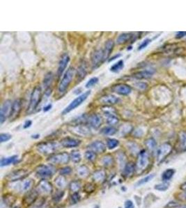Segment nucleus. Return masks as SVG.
Returning <instances> with one entry per match:
<instances>
[{
    "label": "nucleus",
    "mask_w": 186,
    "mask_h": 208,
    "mask_svg": "<svg viewBox=\"0 0 186 208\" xmlns=\"http://www.w3.org/2000/svg\"><path fill=\"white\" fill-rule=\"evenodd\" d=\"M41 99V88L40 86H36L33 88L30 97L29 104L27 110V113L30 114L37 108Z\"/></svg>",
    "instance_id": "obj_1"
},
{
    "label": "nucleus",
    "mask_w": 186,
    "mask_h": 208,
    "mask_svg": "<svg viewBox=\"0 0 186 208\" xmlns=\"http://www.w3.org/2000/svg\"><path fill=\"white\" fill-rule=\"evenodd\" d=\"M75 75V69L74 67H70L67 71L65 72L63 76V78L61 81V82L59 85L58 90L60 93H64L66 91V89L69 88L70 83L72 82L73 78Z\"/></svg>",
    "instance_id": "obj_2"
},
{
    "label": "nucleus",
    "mask_w": 186,
    "mask_h": 208,
    "mask_svg": "<svg viewBox=\"0 0 186 208\" xmlns=\"http://www.w3.org/2000/svg\"><path fill=\"white\" fill-rule=\"evenodd\" d=\"M149 164V156L146 151L142 150L140 151L137 157L136 167V172L141 173L144 171Z\"/></svg>",
    "instance_id": "obj_3"
},
{
    "label": "nucleus",
    "mask_w": 186,
    "mask_h": 208,
    "mask_svg": "<svg viewBox=\"0 0 186 208\" xmlns=\"http://www.w3.org/2000/svg\"><path fill=\"white\" fill-rule=\"evenodd\" d=\"M90 94H91V91L89 90L84 92L83 94H82L80 96H78L64 110V111L62 112V114H66L70 111H72L73 110H74L76 108H78V106H80L81 104L89 97Z\"/></svg>",
    "instance_id": "obj_4"
},
{
    "label": "nucleus",
    "mask_w": 186,
    "mask_h": 208,
    "mask_svg": "<svg viewBox=\"0 0 186 208\" xmlns=\"http://www.w3.org/2000/svg\"><path fill=\"white\" fill-rule=\"evenodd\" d=\"M59 148V144L56 142H41L37 145V150L43 155H50L55 152Z\"/></svg>",
    "instance_id": "obj_5"
},
{
    "label": "nucleus",
    "mask_w": 186,
    "mask_h": 208,
    "mask_svg": "<svg viewBox=\"0 0 186 208\" xmlns=\"http://www.w3.org/2000/svg\"><path fill=\"white\" fill-rule=\"evenodd\" d=\"M70 156L66 152L56 153L50 156L48 162L52 164H65L69 162Z\"/></svg>",
    "instance_id": "obj_6"
},
{
    "label": "nucleus",
    "mask_w": 186,
    "mask_h": 208,
    "mask_svg": "<svg viewBox=\"0 0 186 208\" xmlns=\"http://www.w3.org/2000/svg\"><path fill=\"white\" fill-rule=\"evenodd\" d=\"M172 147L169 143H165L159 147L157 152V161L161 163L171 153Z\"/></svg>",
    "instance_id": "obj_7"
},
{
    "label": "nucleus",
    "mask_w": 186,
    "mask_h": 208,
    "mask_svg": "<svg viewBox=\"0 0 186 208\" xmlns=\"http://www.w3.org/2000/svg\"><path fill=\"white\" fill-rule=\"evenodd\" d=\"M54 169L52 166L42 164L36 168V174L41 178H49L54 174Z\"/></svg>",
    "instance_id": "obj_8"
},
{
    "label": "nucleus",
    "mask_w": 186,
    "mask_h": 208,
    "mask_svg": "<svg viewBox=\"0 0 186 208\" xmlns=\"http://www.w3.org/2000/svg\"><path fill=\"white\" fill-rule=\"evenodd\" d=\"M103 62H104L103 49H100L95 50V52L92 53L91 56L92 69H95L98 68L102 64Z\"/></svg>",
    "instance_id": "obj_9"
},
{
    "label": "nucleus",
    "mask_w": 186,
    "mask_h": 208,
    "mask_svg": "<svg viewBox=\"0 0 186 208\" xmlns=\"http://www.w3.org/2000/svg\"><path fill=\"white\" fill-rule=\"evenodd\" d=\"M29 174V171L25 169H19L14 171L13 172L8 174L7 179L8 181H18L23 180L25 177H27Z\"/></svg>",
    "instance_id": "obj_10"
},
{
    "label": "nucleus",
    "mask_w": 186,
    "mask_h": 208,
    "mask_svg": "<svg viewBox=\"0 0 186 208\" xmlns=\"http://www.w3.org/2000/svg\"><path fill=\"white\" fill-rule=\"evenodd\" d=\"M11 106H12V102L11 100H7L3 103L0 112V123L2 124L5 122L6 119L9 117Z\"/></svg>",
    "instance_id": "obj_11"
},
{
    "label": "nucleus",
    "mask_w": 186,
    "mask_h": 208,
    "mask_svg": "<svg viewBox=\"0 0 186 208\" xmlns=\"http://www.w3.org/2000/svg\"><path fill=\"white\" fill-rule=\"evenodd\" d=\"M104 114L105 115V117H107V122H108V124L114 126L119 123V119L118 118L114 110L112 108H106L104 110Z\"/></svg>",
    "instance_id": "obj_12"
},
{
    "label": "nucleus",
    "mask_w": 186,
    "mask_h": 208,
    "mask_svg": "<svg viewBox=\"0 0 186 208\" xmlns=\"http://www.w3.org/2000/svg\"><path fill=\"white\" fill-rule=\"evenodd\" d=\"M70 131L75 135L83 137L89 135L91 133L89 128L84 124H76V126H73Z\"/></svg>",
    "instance_id": "obj_13"
},
{
    "label": "nucleus",
    "mask_w": 186,
    "mask_h": 208,
    "mask_svg": "<svg viewBox=\"0 0 186 208\" xmlns=\"http://www.w3.org/2000/svg\"><path fill=\"white\" fill-rule=\"evenodd\" d=\"M21 106H22V103L20 100H16L12 103V106H11V112L9 114V119L11 121H13L14 119H16L17 117L20 114L21 110Z\"/></svg>",
    "instance_id": "obj_14"
},
{
    "label": "nucleus",
    "mask_w": 186,
    "mask_h": 208,
    "mask_svg": "<svg viewBox=\"0 0 186 208\" xmlns=\"http://www.w3.org/2000/svg\"><path fill=\"white\" fill-rule=\"evenodd\" d=\"M38 191L44 195H48L52 191L51 183L46 180H42L38 185Z\"/></svg>",
    "instance_id": "obj_15"
},
{
    "label": "nucleus",
    "mask_w": 186,
    "mask_h": 208,
    "mask_svg": "<svg viewBox=\"0 0 186 208\" xmlns=\"http://www.w3.org/2000/svg\"><path fill=\"white\" fill-rule=\"evenodd\" d=\"M131 88L128 85L124 83H119L112 88V91L119 95H128L131 92Z\"/></svg>",
    "instance_id": "obj_16"
},
{
    "label": "nucleus",
    "mask_w": 186,
    "mask_h": 208,
    "mask_svg": "<svg viewBox=\"0 0 186 208\" xmlns=\"http://www.w3.org/2000/svg\"><path fill=\"white\" fill-rule=\"evenodd\" d=\"M80 140L72 138V137H65L61 141V146L65 148H73L78 147L80 144Z\"/></svg>",
    "instance_id": "obj_17"
},
{
    "label": "nucleus",
    "mask_w": 186,
    "mask_h": 208,
    "mask_svg": "<svg viewBox=\"0 0 186 208\" xmlns=\"http://www.w3.org/2000/svg\"><path fill=\"white\" fill-rule=\"evenodd\" d=\"M69 61H70V57L67 53H65V54L61 56L57 69V75L59 77H61V76L63 74V73L65 71V69H66L67 64H69Z\"/></svg>",
    "instance_id": "obj_18"
},
{
    "label": "nucleus",
    "mask_w": 186,
    "mask_h": 208,
    "mask_svg": "<svg viewBox=\"0 0 186 208\" xmlns=\"http://www.w3.org/2000/svg\"><path fill=\"white\" fill-rule=\"evenodd\" d=\"M89 126L94 129H98L103 123V119L99 114H94L90 116L88 119Z\"/></svg>",
    "instance_id": "obj_19"
},
{
    "label": "nucleus",
    "mask_w": 186,
    "mask_h": 208,
    "mask_svg": "<svg viewBox=\"0 0 186 208\" xmlns=\"http://www.w3.org/2000/svg\"><path fill=\"white\" fill-rule=\"evenodd\" d=\"M89 148L92 151L97 153H103L106 151V147L101 141H95L89 146Z\"/></svg>",
    "instance_id": "obj_20"
},
{
    "label": "nucleus",
    "mask_w": 186,
    "mask_h": 208,
    "mask_svg": "<svg viewBox=\"0 0 186 208\" xmlns=\"http://www.w3.org/2000/svg\"><path fill=\"white\" fill-rule=\"evenodd\" d=\"M114 47V42L112 39L107 40L105 44V47L103 49V58L104 61H105L107 59L109 58V55L111 54V53L113 50V48Z\"/></svg>",
    "instance_id": "obj_21"
},
{
    "label": "nucleus",
    "mask_w": 186,
    "mask_h": 208,
    "mask_svg": "<svg viewBox=\"0 0 186 208\" xmlns=\"http://www.w3.org/2000/svg\"><path fill=\"white\" fill-rule=\"evenodd\" d=\"M87 74V65L85 61H82L80 63V66L78 68V72H77V78L79 80V81H81L83 78H85Z\"/></svg>",
    "instance_id": "obj_22"
},
{
    "label": "nucleus",
    "mask_w": 186,
    "mask_h": 208,
    "mask_svg": "<svg viewBox=\"0 0 186 208\" xmlns=\"http://www.w3.org/2000/svg\"><path fill=\"white\" fill-rule=\"evenodd\" d=\"M136 171V167H135V164L133 162H128L126 164L125 167L123 168V176L126 177V178H130L131 177L133 173H135V171Z\"/></svg>",
    "instance_id": "obj_23"
},
{
    "label": "nucleus",
    "mask_w": 186,
    "mask_h": 208,
    "mask_svg": "<svg viewBox=\"0 0 186 208\" xmlns=\"http://www.w3.org/2000/svg\"><path fill=\"white\" fill-rule=\"evenodd\" d=\"M100 100L101 103L106 104V105H113V104H115L119 102V98L115 97L114 95L108 94V95H105V96L101 97V99Z\"/></svg>",
    "instance_id": "obj_24"
},
{
    "label": "nucleus",
    "mask_w": 186,
    "mask_h": 208,
    "mask_svg": "<svg viewBox=\"0 0 186 208\" xmlns=\"http://www.w3.org/2000/svg\"><path fill=\"white\" fill-rule=\"evenodd\" d=\"M153 73L150 70H143V71L137 72L132 74V77L136 78V79H147L151 78Z\"/></svg>",
    "instance_id": "obj_25"
},
{
    "label": "nucleus",
    "mask_w": 186,
    "mask_h": 208,
    "mask_svg": "<svg viewBox=\"0 0 186 208\" xmlns=\"http://www.w3.org/2000/svg\"><path fill=\"white\" fill-rule=\"evenodd\" d=\"M18 160V156H13L11 157H5V158H2L1 160V162H0V165L1 167H5V166H8L11 164H14Z\"/></svg>",
    "instance_id": "obj_26"
},
{
    "label": "nucleus",
    "mask_w": 186,
    "mask_h": 208,
    "mask_svg": "<svg viewBox=\"0 0 186 208\" xmlns=\"http://www.w3.org/2000/svg\"><path fill=\"white\" fill-rule=\"evenodd\" d=\"M132 34L130 33H124L121 34L117 38V42L119 44H122L128 42L132 38Z\"/></svg>",
    "instance_id": "obj_27"
},
{
    "label": "nucleus",
    "mask_w": 186,
    "mask_h": 208,
    "mask_svg": "<svg viewBox=\"0 0 186 208\" xmlns=\"http://www.w3.org/2000/svg\"><path fill=\"white\" fill-rule=\"evenodd\" d=\"M105 176H106V174H105V171L98 170V171H95V172L94 173V175H93V178H94L95 181L100 182H103L104 180H105Z\"/></svg>",
    "instance_id": "obj_28"
},
{
    "label": "nucleus",
    "mask_w": 186,
    "mask_h": 208,
    "mask_svg": "<svg viewBox=\"0 0 186 208\" xmlns=\"http://www.w3.org/2000/svg\"><path fill=\"white\" fill-rule=\"evenodd\" d=\"M174 173H175V170L174 168H168V169L165 170L162 174V181L165 182L170 181V180L174 176Z\"/></svg>",
    "instance_id": "obj_29"
},
{
    "label": "nucleus",
    "mask_w": 186,
    "mask_h": 208,
    "mask_svg": "<svg viewBox=\"0 0 186 208\" xmlns=\"http://www.w3.org/2000/svg\"><path fill=\"white\" fill-rule=\"evenodd\" d=\"M55 185H57V187L60 189H64L66 186V179L64 177V176H59L58 177L55 178Z\"/></svg>",
    "instance_id": "obj_30"
},
{
    "label": "nucleus",
    "mask_w": 186,
    "mask_h": 208,
    "mask_svg": "<svg viewBox=\"0 0 186 208\" xmlns=\"http://www.w3.org/2000/svg\"><path fill=\"white\" fill-rule=\"evenodd\" d=\"M78 174L81 178H86L89 174V168L86 166L82 165L78 168Z\"/></svg>",
    "instance_id": "obj_31"
},
{
    "label": "nucleus",
    "mask_w": 186,
    "mask_h": 208,
    "mask_svg": "<svg viewBox=\"0 0 186 208\" xmlns=\"http://www.w3.org/2000/svg\"><path fill=\"white\" fill-rule=\"evenodd\" d=\"M52 81H53L52 73V72H48L47 74H46V75L45 76V77H44V79H43V85H44V87H46L47 89L50 88L49 87L52 84Z\"/></svg>",
    "instance_id": "obj_32"
},
{
    "label": "nucleus",
    "mask_w": 186,
    "mask_h": 208,
    "mask_svg": "<svg viewBox=\"0 0 186 208\" xmlns=\"http://www.w3.org/2000/svg\"><path fill=\"white\" fill-rule=\"evenodd\" d=\"M124 67V64H123V61L122 60H121L119 61H118L117 63L114 64L111 67L110 70L111 72H114V73H118L121 70H122Z\"/></svg>",
    "instance_id": "obj_33"
},
{
    "label": "nucleus",
    "mask_w": 186,
    "mask_h": 208,
    "mask_svg": "<svg viewBox=\"0 0 186 208\" xmlns=\"http://www.w3.org/2000/svg\"><path fill=\"white\" fill-rule=\"evenodd\" d=\"M36 198H37V193L35 191H33V192H31L28 194L26 198H25V203L27 205H31L33 203H34Z\"/></svg>",
    "instance_id": "obj_34"
},
{
    "label": "nucleus",
    "mask_w": 186,
    "mask_h": 208,
    "mask_svg": "<svg viewBox=\"0 0 186 208\" xmlns=\"http://www.w3.org/2000/svg\"><path fill=\"white\" fill-rule=\"evenodd\" d=\"M70 159H71L72 161L75 163H79L82 160V156H81V153H80L79 151H73L71 152L70 155Z\"/></svg>",
    "instance_id": "obj_35"
},
{
    "label": "nucleus",
    "mask_w": 186,
    "mask_h": 208,
    "mask_svg": "<svg viewBox=\"0 0 186 208\" xmlns=\"http://www.w3.org/2000/svg\"><path fill=\"white\" fill-rule=\"evenodd\" d=\"M101 133L105 135H113L117 133V129L113 126H107L101 130Z\"/></svg>",
    "instance_id": "obj_36"
},
{
    "label": "nucleus",
    "mask_w": 186,
    "mask_h": 208,
    "mask_svg": "<svg viewBox=\"0 0 186 208\" xmlns=\"http://www.w3.org/2000/svg\"><path fill=\"white\" fill-rule=\"evenodd\" d=\"M102 163H103V164L106 167H110V166L113 164V163H114L113 157L109 155L105 156V157H103V158L102 160Z\"/></svg>",
    "instance_id": "obj_37"
},
{
    "label": "nucleus",
    "mask_w": 186,
    "mask_h": 208,
    "mask_svg": "<svg viewBox=\"0 0 186 208\" xmlns=\"http://www.w3.org/2000/svg\"><path fill=\"white\" fill-rule=\"evenodd\" d=\"M81 188V182L80 181H73L70 184V189L73 192H78Z\"/></svg>",
    "instance_id": "obj_38"
},
{
    "label": "nucleus",
    "mask_w": 186,
    "mask_h": 208,
    "mask_svg": "<svg viewBox=\"0 0 186 208\" xmlns=\"http://www.w3.org/2000/svg\"><path fill=\"white\" fill-rule=\"evenodd\" d=\"M32 184L33 182L32 180H28V181H24L23 183L21 184L20 190L23 191V192H27V191H29L31 189Z\"/></svg>",
    "instance_id": "obj_39"
},
{
    "label": "nucleus",
    "mask_w": 186,
    "mask_h": 208,
    "mask_svg": "<svg viewBox=\"0 0 186 208\" xmlns=\"http://www.w3.org/2000/svg\"><path fill=\"white\" fill-rule=\"evenodd\" d=\"M169 187H170V183L167 182H164L162 183L157 184L155 185V189L156 190L160 191V192H165V191L167 190Z\"/></svg>",
    "instance_id": "obj_40"
},
{
    "label": "nucleus",
    "mask_w": 186,
    "mask_h": 208,
    "mask_svg": "<svg viewBox=\"0 0 186 208\" xmlns=\"http://www.w3.org/2000/svg\"><path fill=\"white\" fill-rule=\"evenodd\" d=\"M154 177H155V174H151V175H148L147 176H146L145 178L141 179L140 181H139L137 182L136 186L139 187V186H141V185L147 183V182H148L149 181H151V180L153 179Z\"/></svg>",
    "instance_id": "obj_41"
},
{
    "label": "nucleus",
    "mask_w": 186,
    "mask_h": 208,
    "mask_svg": "<svg viewBox=\"0 0 186 208\" xmlns=\"http://www.w3.org/2000/svg\"><path fill=\"white\" fill-rule=\"evenodd\" d=\"M119 144V142L116 139L110 138L107 140V145L109 149H113V148H116Z\"/></svg>",
    "instance_id": "obj_42"
},
{
    "label": "nucleus",
    "mask_w": 186,
    "mask_h": 208,
    "mask_svg": "<svg viewBox=\"0 0 186 208\" xmlns=\"http://www.w3.org/2000/svg\"><path fill=\"white\" fill-rule=\"evenodd\" d=\"M146 145L148 149L151 151H153L156 148V142L153 138H150L146 141Z\"/></svg>",
    "instance_id": "obj_43"
},
{
    "label": "nucleus",
    "mask_w": 186,
    "mask_h": 208,
    "mask_svg": "<svg viewBox=\"0 0 186 208\" xmlns=\"http://www.w3.org/2000/svg\"><path fill=\"white\" fill-rule=\"evenodd\" d=\"M179 145L183 149L186 148V133H181L179 136Z\"/></svg>",
    "instance_id": "obj_44"
},
{
    "label": "nucleus",
    "mask_w": 186,
    "mask_h": 208,
    "mask_svg": "<svg viewBox=\"0 0 186 208\" xmlns=\"http://www.w3.org/2000/svg\"><path fill=\"white\" fill-rule=\"evenodd\" d=\"M85 157L88 161L94 162L95 158H96V154L94 151H88L85 153Z\"/></svg>",
    "instance_id": "obj_45"
},
{
    "label": "nucleus",
    "mask_w": 186,
    "mask_h": 208,
    "mask_svg": "<svg viewBox=\"0 0 186 208\" xmlns=\"http://www.w3.org/2000/svg\"><path fill=\"white\" fill-rule=\"evenodd\" d=\"M98 78L97 77H93L91 78V79H90L88 82L86 83V88H91V87L94 86L95 85H96L98 82Z\"/></svg>",
    "instance_id": "obj_46"
},
{
    "label": "nucleus",
    "mask_w": 186,
    "mask_h": 208,
    "mask_svg": "<svg viewBox=\"0 0 186 208\" xmlns=\"http://www.w3.org/2000/svg\"><path fill=\"white\" fill-rule=\"evenodd\" d=\"M11 139V135L8 133H2L0 135V142L2 143L8 142Z\"/></svg>",
    "instance_id": "obj_47"
},
{
    "label": "nucleus",
    "mask_w": 186,
    "mask_h": 208,
    "mask_svg": "<svg viewBox=\"0 0 186 208\" xmlns=\"http://www.w3.org/2000/svg\"><path fill=\"white\" fill-rule=\"evenodd\" d=\"M80 200V196L78 192L73 193V194L71 196V202L72 203H77L78 201Z\"/></svg>",
    "instance_id": "obj_48"
},
{
    "label": "nucleus",
    "mask_w": 186,
    "mask_h": 208,
    "mask_svg": "<svg viewBox=\"0 0 186 208\" xmlns=\"http://www.w3.org/2000/svg\"><path fill=\"white\" fill-rule=\"evenodd\" d=\"M70 173H71V168L69 167H64L60 170V174L61 176L69 175Z\"/></svg>",
    "instance_id": "obj_49"
},
{
    "label": "nucleus",
    "mask_w": 186,
    "mask_h": 208,
    "mask_svg": "<svg viewBox=\"0 0 186 208\" xmlns=\"http://www.w3.org/2000/svg\"><path fill=\"white\" fill-rule=\"evenodd\" d=\"M94 189H95L94 185L91 183L86 184L85 185V187H84V190H85L86 192H94Z\"/></svg>",
    "instance_id": "obj_50"
},
{
    "label": "nucleus",
    "mask_w": 186,
    "mask_h": 208,
    "mask_svg": "<svg viewBox=\"0 0 186 208\" xmlns=\"http://www.w3.org/2000/svg\"><path fill=\"white\" fill-rule=\"evenodd\" d=\"M179 206H180V204L178 203V202L171 201L170 202V203H168L167 204V206H165V208H176Z\"/></svg>",
    "instance_id": "obj_51"
},
{
    "label": "nucleus",
    "mask_w": 186,
    "mask_h": 208,
    "mask_svg": "<svg viewBox=\"0 0 186 208\" xmlns=\"http://www.w3.org/2000/svg\"><path fill=\"white\" fill-rule=\"evenodd\" d=\"M150 42H151L150 39H146V40H144L143 43L140 44L139 48H138V50H142L143 49H144L145 47L148 46V44L150 43Z\"/></svg>",
    "instance_id": "obj_52"
},
{
    "label": "nucleus",
    "mask_w": 186,
    "mask_h": 208,
    "mask_svg": "<svg viewBox=\"0 0 186 208\" xmlns=\"http://www.w3.org/2000/svg\"><path fill=\"white\" fill-rule=\"evenodd\" d=\"M64 196V192H57V193H55V195L53 196V199H54V201H60L61 199Z\"/></svg>",
    "instance_id": "obj_53"
},
{
    "label": "nucleus",
    "mask_w": 186,
    "mask_h": 208,
    "mask_svg": "<svg viewBox=\"0 0 186 208\" xmlns=\"http://www.w3.org/2000/svg\"><path fill=\"white\" fill-rule=\"evenodd\" d=\"M177 197H178L179 201L186 202V191H185V192H184L179 193L178 196H177Z\"/></svg>",
    "instance_id": "obj_54"
},
{
    "label": "nucleus",
    "mask_w": 186,
    "mask_h": 208,
    "mask_svg": "<svg viewBox=\"0 0 186 208\" xmlns=\"http://www.w3.org/2000/svg\"><path fill=\"white\" fill-rule=\"evenodd\" d=\"M135 86H136L137 88H139L140 89H144L147 88V84L145 83L140 82V83H137L136 84H135Z\"/></svg>",
    "instance_id": "obj_55"
},
{
    "label": "nucleus",
    "mask_w": 186,
    "mask_h": 208,
    "mask_svg": "<svg viewBox=\"0 0 186 208\" xmlns=\"http://www.w3.org/2000/svg\"><path fill=\"white\" fill-rule=\"evenodd\" d=\"M125 208H135V206L132 201L128 200L125 202Z\"/></svg>",
    "instance_id": "obj_56"
},
{
    "label": "nucleus",
    "mask_w": 186,
    "mask_h": 208,
    "mask_svg": "<svg viewBox=\"0 0 186 208\" xmlns=\"http://www.w3.org/2000/svg\"><path fill=\"white\" fill-rule=\"evenodd\" d=\"M32 121H30V120H27L26 121V122H25L24 123V124L23 126V128H29L31 126V125H32Z\"/></svg>",
    "instance_id": "obj_57"
},
{
    "label": "nucleus",
    "mask_w": 186,
    "mask_h": 208,
    "mask_svg": "<svg viewBox=\"0 0 186 208\" xmlns=\"http://www.w3.org/2000/svg\"><path fill=\"white\" fill-rule=\"evenodd\" d=\"M186 35V32H184V31H181V32H179L178 33L176 34V38H181L183 37H184V36Z\"/></svg>",
    "instance_id": "obj_58"
},
{
    "label": "nucleus",
    "mask_w": 186,
    "mask_h": 208,
    "mask_svg": "<svg viewBox=\"0 0 186 208\" xmlns=\"http://www.w3.org/2000/svg\"><path fill=\"white\" fill-rule=\"evenodd\" d=\"M52 104H48V105H47L46 106H45L44 107V108H43V111L44 112H47V111H49L50 109L52 108Z\"/></svg>",
    "instance_id": "obj_59"
},
{
    "label": "nucleus",
    "mask_w": 186,
    "mask_h": 208,
    "mask_svg": "<svg viewBox=\"0 0 186 208\" xmlns=\"http://www.w3.org/2000/svg\"><path fill=\"white\" fill-rule=\"evenodd\" d=\"M180 189L181 190H184V191H186V182H184L181 186H180Z\"/></svg>",
    "instance_id": "obj_60"
},
{
    "label": "nucleus",
    "mask_w": 186,
    "mask_h": 208,
    "mask_svg": "<svg viewBox=\"0 0 186 208\" xmlns=\"http://www.w3.org/2000/svg\"><path fill=\"white\" fill-rule=\"evenodd\" d=\"M120 56H121V54H120V53H119V54L115 55V56H113V57H112L111 59H109V62H111V61H112V60H115V59H116V58H117L120 57Z\"/></svg>",
    "instance_id": "obj_61"
},
{
    "label": "nucleus",
    "mask_w": 186,
    "mask_h": 208,
    "mask_svg": "<svg viewBox=\"0 0 186 208\" xmlns=\"http://www.w3.org/2000/svg\"><path fill=\"white\" fill-rule=\"evenodd\" d=\"M39 137H40V135H38V134L33 135L32 136V138H34V139H38V138H39Z\"/></svg>",
    "instance_id": "obj_62"
},
{
    "label": "nucleus",
    "mask_w": 186,
    "mask_h": 208,
    "mask_svg": "<svg viewBox=\"0 0 186 208\" xmlns=\"http://www.w3.org/2000/svg\"><path fill=\"white\" fill-rule=\"evenodd\" d=\"M176 208H186V204L185 205H180L179 207H177Z\"/></svg>",
    "instance_id": "obj_63"
},
{
    "label": "nucleus",
    "mask_w": 186,
    "mask_h": 208,
    "mask_svg": "<svg viewBox=\"0 0 186 208\" xmlns=\"http://www.w3.org/2000/svg\"><path fill=\"white\" fill-rule=\"evenodd\" d=\"M119 208H120V207H119Z\"/></svg>",
    "instance_id": "obj_64"
}]
</instances>
